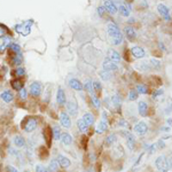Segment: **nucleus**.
<instances>
[{
	"mask_svg": "<svg viewBox=\"0 0 172 172\" xmlns=\"http://www.w3.org/2000/svg\"><path fill=\"white\" fill-rule=\"evenodd\" d=\"M99 75H100V77H101L102 80H109V79H111V77H112L111 72H110V71H106V70L100 71Z\"/></svg>",
	"mask_w": 172,
	"mask_h": 172,
	"instance_id": "obj_34",
	"label": "nucleus"
},
{
	"mask_svg": "<svg viewBox=\"0 0 172 172\" xmlns=\"http://www.w3.org/2000/svg\"><path fill=\"white\" fill-rule=\"evenodd\" d=\"M10 84H12V86H13L14 90L16 91H20L23 88V83L21 82V80H18V78L17 79H14V80H12L10 82Z\"/></svg>",
	"mask_w": 172,
	"mask_h": 172,
	"instance_id": "obj_33",
	"label": "nucleus"
},
{
	"mask_svg": "<svg viewBox=\"0 0 172 172\" xmlns=\"http://www.w3.org/2000/svg\"><path fill=\"white\" fill-rule=\"evenodd\" d=\"M107 31L110 38H120V37H123V33L120 32L119 28L115 23H108Z\"/></svg>",
	"mask_w": 172,
	"mask_h": 172,
	"instance_id": "obj_2",
	"label": "nucleus"
},
{
	"mask_svg": "<svg viewBox=\"0 0 172 172\" xmlns=\"http://www.w3.org/2000/svg\"><path fill=\"white\" fill-rule=\"evenodd\" d=\"M15 30H16V32H20V33H22L23 36H28L31 31V24L28 25V22H25V23H22V24L15 25Z\"/></svg>",
	"mask_w": 172,
	"mask_h": 172,
	"instance_id": "obj_12",
	"label": "nucleus"
},
{
	"mask_svg": "<svg viewBox=\"0 0 172 172\" xmlns=\"http://www.w3.org/2000/svg\"><path fill=\"white\" fill-rule=\"evenodd\" d=\"M103 70H106V71H116L117 69H118V65H117V63H115V62H112V61H110L109 59H106V60L103 61Z\"/></svg>",
	"mask_w": 172,
	"mask_h": 172,
	"instance_id": "obj_14",
	"label": "nucleus"
},
{
	"mask_svg": "<svg viewBox=\"0 0 172 172\" xmlns=\"http://www.w3.org/2000/svg\"><path fill=\"white\" fill-rule=\"evenodd\" d=\"M84 90L87 91V92L91 94V96H92V95H95L94 88H93V83L91 82V80H87V82L84 84Z\"/></svg>",
	"mask_w": 172,
	"mask_h": 172,
	"instance_id": "obj_28",
	"label": "nucleus"
},
{
	"mask_svg": "<svg viewBox=\"0 0 172 172\" xmlns=\"http://www.w3.org/2000/svg\"><path fill=\"white\" fill-rule=\"evenodd\" d=\"M164 94V91L163 90H156L153 93V98H157V96H161V95Z\"/></svg>",
	"mask_w": 172,
	"mask_h": 172,
	"instance_id": "obj_48",
	"label": "nucleus"
},
{
	"mask_svg": "<svg viewBox=\"0 0 172 172\" xmlns=\"http://www.w3.org/2000/svg\"><path fill=\"white\" fill-rule=\"evenodd\" d=\"M138 111L140 114V116L146 117L148 115V104L145 101H139V103H138Z\"/></svg>",
	"mask_w": 172,
	"mask_h": 172,
	"instance_id": "obj_19",
	"label": "nucleus"
},
{
	"mask_svg": "<svg viewBox=\"0 0 172 172\" xmlns=\"http://www.w3.org/2000/svg\"><path fill=\"white\" fill-rule=\"evenodd\" d=\"M139 96V93H138L135 90H131L129 92V100L130 101H135Z\"/></svg>",
	"mask_w": 172,
	"mask_h": 172,
	"instance_id": "obj_38",
	"label": "nucleus"
},
{
	"mask_svg": "<svg viewBox=\"0 0 172 172\" xmlns=\"http://www.w3.org/2000/svg\"><path fill=\"white\" fill-rule=\"evenodd\" d=\"M60 141L63 146H70L72 143V137L69 133H62L60 138Z\"/></svg>",
	"mask_w": 172,
	"mask_h": 172,
	"instance_id": "obj_21",
	"label": "nucleus"
},
{
	"mask_svg": "<svg viewBox=\"0 0 172 172\" xmlns=\"http://www.w3.org/2000/svg\"><path fill=\"white\" fill-rule=\"evenodd\" d=\"M166 123H168L170 126H172V118H168V120H166Z\"/></svg>",
	"mask_w": 172,
	"mask_h": 172,
	"instance_id": "obj_57",
	"label": "nucleus"
},
{
	"mask_svg": "<svg viewBox=\"0 0 172 172\" xmlns=\"http://www.w3.org/2000/svg\"><path fill=\"white\" fill-rule=\"evenodd\" d=\"M56 161H57V163H59V165H60L61 168H63V169H67L71 165L70 159H69L68 157H65L64 155H57Z\"/></svg>",
	"mask_w": 172,
	"mask_h": 172,
	"instance_id": "obj_17",
	"label": "nucleus"
},
{
	"mask_svg": "<svg viewBox=\"0 0 172 172\" xmlns=\"http://www.w3.org/2000/svg\"><path fill=\"white\" fill-rule=\"evenodd\" d=\"M131 53H132V55H133L135 59H142V57L146 56L145 49L142 47H140V46H133V47L131 48Z\"/></svg>",
	"mask_w": 172,
	"mask_h": 172,
	"instance_id": "obj_15",
	"label": "nucleus"
},
{
	"mask_svg": "<svg viewBox=\"0 0 172 172\" xmlns=\"http://www.w3.org/2000/svg\"><path fill=\"white\" fill-rule=\"evenodd\" d=\"M5 33H6V32H5L4 29H0V38H1V37H4Z\"/></svg>",
	"mask_w": 172,
	"mask_h": 172,
	"instance_id": "obj_56",
	"label": "nucleus"
},
{
	"mask_svg": "<svg viewBox=\"0 0 172 172\" xmlns=\"http://www.w3.org/2000/svg\"><path fill=\"white\" fill-rule=\"evenodd\" d=\"M161 130H162V131H169L170 129H169V127H162Z\"/></svg>",
	"mask_w": 172,
	"mask_h": 172,
	"instance_id": "obj_59",
	"label": "nucleus"
},
{
	"mask_svg": "<svg viewBox=\"0 0 172 172\" xmlns=\"http://www.w3.org/2000/svg\"><path fill=\"white\" fill-rule=\"evenodd\" d=\"M26 94H28V93H26V90L25 88H22V90H20L18 91V95H20V98H21V99H26Z\"/></svg>",
	"mask_w": 172,
	"mask_h": 172,
	"instance_id": "obj_47",
	"label": "nucleus"
},
{
	"mask_svg": "<svg viewBox=\"0 0 172 172\" xmlns=\"http://www.w3.org/2000/svg\"><path fill=\"white\" fill-rule=\"evenodd\" d=\"M61 130L57 127V126H54L53 129H52V135H53V139H55V140H60L61 138Z\"/></svg>",
	"mask_w": 172,
	"mask_h": 172,
	"instance_id": "obj_35",
	"label": "nucleus"
},
{
	"mask_svg": "<svg viewBox=\"0 0 172 172\" xmlns=\"http://www.w3.org/2000/svg\"><path fill=\"white\" fill-rule=\"evenodd\" d=\"M107 55H108L107 59H109V60L112 61V62H115V63H118V62L122 60V56H120L119 53L117 51H115V49H112V48H109V49H108Z\"/></svg>",
	"mask_w": 172,
	"mask_h": 172,
	"instance_id": "obj_13",
	"label": "nucleus"
},
{
	"mask_svg": "<svg viewBox=\"0 0 172 172\" xmlns=\"http://www.w3.org/2000/svg\"><path fill=\"white\" fill-rule=\"evenodd\" d=\"M118 125H119V126H129V125H127V123H126L124 119H120L119 123H118Z\"/></svg>",
	"mask_w": 172,
	"mask_h": 172,
	"instance_id": "obj_52",
	"label": "nucleus"
},
{
	"mask_svg": "<svg viewBox=\"0 0 172 172\" xmlns=\"http://www.w3.org/2000/svg\"><path fill=\"white\" fill-rule=\"evenodd\" d=\"M8 48H9V49H12L13 52H15L16 54H18V53L21 52V48H20V46H18L17 44H9Z\"/></svg>",
	"mask_w": 172,
	"mask_h": 172,
	"instance_id": "obj_43",
	"label": "nucleus"
},
{
	"mask_svg": "<svg viewBox=\"0 0 172 172\" xmlns=\"http://www.w3.org/2000/svg\"><path fill=\"white\" fill-rule=\"evenodd\" d=\"M111 102L116 108H119L120 104H122V98H120L118 94L112 95V96H111Z\"/></svg>",
	"mask_w": 172,
	"mask_h": 172,
	"instance_id": "obj_32",
	"label": "nucleus"
},
{
	"mask_svg": "<svg viewBox=\"0 0 172 172\" xmlns=\"http://www.w3.org/2000/svg\"><path fill=\"white\" fill-rule=\"evenodd\" d=\"M59 120H60L61 126L64 127V129H69V127L71 126V118H70L68 112H65V111L61 112L60 116H59Z\"/></svg>",
	"mask_w": 172,
	"mask_h": 172,
	"instance_id": "obj_7",
	"label": "nucleus"
},
{
	"mask_svg": "<svg viewBox=\"0 0 172 172\" xmlns=\"http://www.w3.org/2000/svg\"><path fill=\"white\" fill-rule=\"evenodd\" d=\"M104 145L107 147H111L115 142L117 141V135L116 134H114V133H111V134H109L107 138H106V140H104Z\"/></svg>",
	"mask_w": 172,
	"mask_h": 172,
	"instance_id": "obj_24",
	"label": "nucleus"
},
{
	"mask_svg": "<svg viewBox=\"0 0 172 172\" xmlns=\"http://www.w3.org/2000/svg\"><path fill=\"white\" fill-rule=\"evenodd\" d=\"M155 165H156V169L161 172H166L170 169L169 159L164 155H161V156H158L157 158L155 159Z\"/></svg>",
	"mask_w": 172,
	"mask_h": 172,
	"instance_id": "obj_1",
	"label": "nucleus"
},
{
	"mask_svg": "<svg viewBox=\"0 0 172 172\" xmlns=\"http://www.w3.org/2000/svg\"><path fill=\"white\" fill-rule=\"evenodd\" d=\"M123 40H124V37H120V38H110V43L114 46H119L120 44L123 43Z\"/></svg>",
	"mask_w": 172,
	"mask_h": 172,
	"instance_id": "obj_40",
	"label": "nucleus"
},
{
	"mask_svg": "<svg viewBox=\"0 0 172 172\" xmlns=\"http://www.w3.org/2000/svg\"><path fill=\"white\" fill-rule=\"evenodd\" d=\"M68 85L70 86V88H72V90H75V91H83L84 90V85H83L82 83L79 82L78 79H76V78H71V79H69Z\"/></svg>",
	"mask_w": 172,
	"mask_h": 172,
	"instance_id": "obj_18",
	"label": "nucleus"
},
{
	"mask_svg": "<svg viewBox=\"0 0 172 172\" xmlns=\"http://www.w3.org/2000/svg\"><path fill=\"white\" fill-rule=\"evenodd\" d=\"M166 172H169V171H166Z\"/></svg>",
	"mask_w": 172,
	"mask_h": 172,
	"instance_id": "obj_62",
	"label": "nucleus"
},
{
	"mask_svg": "<svg viewBox=\"0 0 172 172\" xmlns=\"http://www.w3.org/2000/svg\"><path fill=\"white\" fill-rule=\"evenodd\" d=\"M158 46H159V48H161V51H165V46H164V44L162 43V41L158 43Z\"/></svg>",
	"mask_w": 172,
	"mask_h": 172,
	"instance_id": "obj_54",
	"label": "nucleus"
},
{
	"mask_svg": "<svg viewBox=\"0 0 172 172\" xmlns=\"http://www.w3.org/2000/svg\"><path fill=\"white\" fill-rule=\"evenodd\" d=\"M169 164H170V169H172V157L169 159Z\"/></svg>",
	"mask_w": 172,
	"mask_h": 172,
	"instance_id": "obj_58",
	"label": "nucleus"
},
{
	"mask_svg": "<svg viewBox=\"0 0 172 172\" xmlns=\"http://www.w3.org/2000/svg\"><path fill=\"white\" fill-rule=\"evenodd\" d=\"M44 134H45V139H47V145L49 146L51 145V140L53 135H52V130L49 127H46L45 131H44Z\"/></svg>",
	"mask_w": 172,
	"mask_h": 172,
	"instance_id": "obj_36",
	"label": "nucleus"
},
{
	"mask_svg": "<svg viewBox=\"0 0 172 172\" xmlns=\"http://www.w3.org/2000/svg\"><path fill=\"white\" fill-rule=\"evenodd\" d=\"M156 148H157V146H156V143H154V145H151L150 147H149V154H153V153H155V150H156Z\"/></svg>",
	"mask_w": 172,
	"mask_h": 172,
	"instance_id": "obj_49",
	"label": "nucleus"
},
{
	"mask_svg": "<svg viewBox=\"0 0 172 172\" xmlns=\"http://www.w3.org/2000/svg\"><path fill=\"white\" fill-rule=\"evenodd\" d=\"M37 126H38L37 119L33 118V117H30V118H28V119L25 120V123L23 124V129H24L25 132L31 133V132H33L34 130L37 129Z\"/></svg>",
	"mask_w": 172,
	"mask_h": 172,
	"instance_id": "obj_4",
	"label": "nucleus"
},
{
	"mask_svg": "<svg viewBox=\"0 0 172 172\" xmlns=\"http://www.w3.org/2000/svg\"><path fill=\"white\" fill-rule=\"evenodd\" d=\"M126 1H129V2H131V1H133V0H126Z\"/></svg>",
	"mask_w": 172,
	"mask_h": 172,
	"instance_id": "obj_60",
	"label": "nucleus"
},
{
	"mask_svg": "<svg viewBox=\"0 0 172 172\" xmlns=\"http://www.w3.org/2000/svg\"><path fill=\"white\" fill-rule=\"evenodd\" d=\"M93 88H94V92H101L102 86H101L99 82H93Z\"/></svg>",
	"mask_w": 172,
	"mask_h": 172,
	"instance_id": "obj_44",
	"label": "nucleus"
},
{
	"mask_svg": "<svg viewBox=\"0 0 172 172\" xmlns=\"http://www.w3.org/2000/svg\"><path fill=\"white\" fill-rule=\"evenodd\" d=\"M124 33L130 41H134L135 38H137V32H135V30H134L132 26L130 25H126L124 28Z\"/></svg>",
	"mask_w": 172,
	"mask_h": 172,
	"instance_id": "obj_16",
	"label": "nucleus"
},
{
	"mask_svg": "<svg viewBox=\"0 0 172 172\" xmlns=\"http://www.w3.org/2000/svg\"><path fill=\"white\" fill-rule=\"evenodd\" d=\"M83 119L85 120L86 123H87V125L90 126V125H93L94 124V116L92 115V114H90V112H86L85 115L83 116Z\"/></svg>",
	"mask_w": 172,
	"mask_h": 172,
	"instance_id": "obj_29",
	"label": "nucleus"
},
{
	"mask_svg": "<svg viewBox=\"0 0 172 172\" xmlns=\"http://www.w3.org/2000/svg\"><path fill=\"white\" fill-rule=\"evenodd\" d=\"M156 146H158L159 148H164V147H165V143H164V141L159 140V141L157 142V145H156Z\"/></svg>",
	"mask_w": 172,
	"mask_h": 172,
	"instance_id": "obj_53",
	"label": "nucleus"
},
{
	"mask_svg": "<svg viewBox=\"0 0 172 172\" xmlns=\"http://www.w3.org/2000/svg\"><path fill=\"white\" fill-rule=\"evenodd\" d=\"M157 12L159 13V15L163 17L165 21H170L171 16H170V9L166 5L164 4H158L157 5Z\"/></svg>",
	"mask_w": 172,
	"mask_h": 172,
	"instance_id": "obj_6",
	"label": "nucleus"
},
{
	"mask_svg": "<svg viewBox=\"0 0 172 172\" xmlns=\"http://www.w3.org/2000/svg\"><path fill=\"white\" fill-rule=\"evenodd\" d=\"M7 172H18V170L14 166H7Z\"/></svg>",
	"mask_w": 172,
	"mask_h": 172,
	"instance_id": "obj_50",
	"label": "nucleus"
},
{
	"mask_svg": "<svg viewBox=\"0 0 172 172\" xmlns=\"http://www.w3.org/2000/svg\"><path fill=\"white\" fill-rule=\"evenodd\" d=\"M135 68L138 70H140V71H148L149 69H150V65H149V62H147V61H142L140 63H138L135 65Z\"/></svg>",
	"mask_w": 172,
	"mask_h": 172,
	"instance_id": "obj_26",
	"label": "nucleus"
},
{
	"mask_svg": "<svg viewBox=\"0 0 172 172\" xmlns=\"http://www.w3.org/2000/svg\"><path fill=\"white\" fill-rule=\"evenodd\" d=\"M56 102L60 106H64L67 103V96H65V91L62 87L57 88V93H56Z\"/></svg>",
	"mask_w": 172,
	"mask_h": 172,
	"instance_id": "obj_10",
	"label": "nucleus"
},
{
	"mask_svg": "<svg viewBox=\"0 0 172 172\" xmlns=\"http://www.w3.org/2000/svg\"><path fill=\"white\" fill-rule=\"evenodd\" d=\"M133 132L137 135H145L148 132V125L145 122H138L137 124L133 126Z\"/></svg>",
	"mask_w": 172,
	"mask_h": 172,
	"instance_id": "obj_5",
	"label": "nucleus"
},
{
	"mask_svg": "<svg viewBox=\"0 0 172 172\" xmlns=\"http://www.w3.org/2000/svg\"><path fill=\"white\" fill-rule=\"evenodd\" d=\"M91 100H92V103H93V106H94L95 108H100L101 102H100L99 98H98L96 95H92V96H91Z\"/></svg>",
	"mask_w": 172,
	"mask_h": 172,
	"instance_id": "obj_41",
	"label": "nucleus"
},
{
	"mask_svg": "<svg viewBox=\"0 0 172 172\" xmlns=\"http://www.w3.org/2000/svg\"><path fill=\"white\" fill-rule=\"evenodd\" d=\"M59 163H57V161H56L55 158L52 159L51 162H49V165H48V170L51 172H56L57 170H59Z\"/></svg>",
	"mask_w": 172,
	"mask_h": 172,
	"instance_id": "obj_30",
	"label": "nucleus"
},
{
	"mask_svg": "<svg viewBox=\"0 0 172 172\" xmlns=\"http://www.w3.org/2000/svg\"><path fill=\"white\" fill-rule=\"evenodd\" d=\"M41 91H43V87H41V84L39 82H33L31 83L30 85V93L32 96H39L41 94Z\"/></svg>",
	"mask_w": 172,
	"mask_h": 172,
	"instance_id": "obj_9",
	"label": "nucleus"
},
{
	"mask_svg": "<svg viewBox=\"0 0 172 172\" xmlns=\"http://www.w3.org/2000/svg\"><path fill=\"white\" fill-rule=\"evenodd\" d=\"M36 172H51V171L48 169L45 168V166H43V165L38 164V165H36Z\"/></svg>",
	"mask_w": 172,
	"mask_h": 172,
	"instance_id": "obj_45",
	"label": "nucleus"
},
{
	"mask_svg": "<svg viewBox=\"0 0 172 172\" xmlns=\"http://www.w3.org/2000/svg\"><path fill=\"white\" fill-rule=\"evenodd\" d=\"M149 65L154 69H161L162 63H161V61H159L158 59H155V57H153V59L149 60Z\"/></svg>",
	"mask_w": 172,
	"mask_h": 172,
	"instance_id": "obj_31",
	"label": "nucleus"
},
{
	"mask_svg": "<svg viewBox=\"0 0 172 172\" xmlns=\"http://www.w3.org/2000/svg\"><path fill=\"white\" fill-rule=\"evenodd\" d=\"M118 12L119 14L122 15L123 17H130V9L125 6V5H120L119 7H118Z\"/></svg>",
	"mask_w": 172,
	"mask_h": 172,
	"instance_id": "obj_27",
	"label": "nucleus"
},
{
	"mask_svg": "<svg viewBox=\"0 0 172 172\" xmlns=\"http://www.w3.org/2000/svg\"><path fill=\"white\" fill-rule=\"evenodd\" d=\"M96 10H98V15H99L100 17L104 16V12H106V9H104V7H103V6H99Z\"/></svg>",
	"mask_w": 172,
	"mask_h": 172,
	"instance_id": "obj_46",
	"label": "nucleus"
},
{
	"mask_svg": "<svg viewBox=\"0 0 172 172\" xmlns=\"http://www.w3.org/2000/svg\"><path fill=\"white\" fill-rule=\"evenodd\" d=\"M142 157H143V153H142V154H140V156H139V158H138V161L137 162H135V163H134V165H133V168H135V166H137L138 164L140 163V159L142 158Z\"/></svg>",
	"mask_w": 172,
	"mask_h": 172,
	"instance_id": "obj_51",
	"label": "nucleus"
},
{
	"mask_svg": "<svg viewBox=\"0 0 172 172\" xmlns=\"http://www.w3.org/2000/svg\"><path fill=\"white\" fill-rule=\"evenodd\" d=\"M122 135L125 137V139H126V143H127V147H129L130 150H133L135 148V145H137L135 137L129 131H122Z\"/></svg>",
	"mask_w": 172,
	"mask_h": 172,
	"instance_id": "obj_3",
	"label": "nucleus"
},
{
	"mask_svg": "<svg viewBox=\"0 0 172 172\" xmlns=\"http://www.w3.org/2000/svg\"><path fill=\"white\" fill-rule=\"evenodd\" d=\"M13 142L16 148H22V147L25 146V139L22 137V135H20V134H17V135L14 137Z\"/></svg>",
	"mask_w": 172,
	"mask_h": 172,
	"instance_id": "obj_22",
	"label": "nucleus"
},
{
	"mask_svg": "<svg viewBox=\"0 0 172 172\" xmlns=\"http://www.w3.org/2000/svg\"><path fill=\"white\" fill-rule=\"evenodd\" d=\"M134 22H135V20H134L133 17H130L129 20H127V23H129V24H133Z\"/></svg>",
	"mask_w": 172,
	"mask_h": 172,
	"instance_id": "obj_55",
	"label": "nucleus"
},
{
	"mask_svg": "<svg viewBox=\"0 0 172 172\" xmlns=\"http://www.w3.org/2000/svg\"><path fill=\"white\" fill-rule=\"evenodd\" d=\"M108 130V124L104 119L100 120V123L96 126V133H103Z\"/></svg>",
	"mask_w": 172,
	"mask_h": 172,
	"instance_id": "obj_25",
	"label": "nucleus"
},
{
	"mask_svg": "<svg viewBox=\"0 0 172 172\" xmlns=\"http://www.w3.org/2000/svg\"><path fill=\"white\" fill-rule=\"evenodd\" d=\"M103 7H104L107 13L111 14V15H115L118 12V8L116 7V5L112 0H106L104 4H103Z\"/></svg>",
	"mask_w": 172,
	"mask_h": 172,
	"instance_id": "obj_8",
	"label": "nucleus"
},
{
	"mask_svg": "<svg viewBox=\"0 0 172 172\" xmlns=\"http://www.w3.org/2000/svg\"><path fill=\"white\" fill-rule=\"evenodd\" d=\"M25 172H29V171H25Z\"/></svg>",
	"mask_w": 172,
	"mask_h": 172,
	"instance_id": "obj_61",
	"label": "nucleus"
},
{
	"mask_svg": "<svg viewBox=\"0 0 172 172\" xmlns=\"http://www.w3.org/2000/svg\"><path fill=\"white\" fill-rule=\"evenodd\" d=\"M135 91L139 94H147L148 93V88H147L146 85H138L135 87Z\"/></svg>",
	"mask_w": 172,
	"mask_h": 172,
	"instance_id": "obj_37",
	"label": "nucleus"
},
{
	"mask_svg": "<svg viewBox=\"0 0 172 172\" xmlns=\"http://www.w3.org/2000/svg\"><path fill=\"white\" fill-rule=\"evenodd\" d=\"M65 104H67V110H68L69 115H71V116H76V115L78 114L77 102H76V101H73V100H70V101H68Z\"/></svg>",
	"mask_w": 172,
	"mask_h": 172,
	"instance_id": "obj_11",
	"label": "nucleus"
},
{
	"mask_svg": "<svg viewBox=\"0 0 172 172\" xmlns=\"http://www.w3.org/2000/svg\"><path fill=\"white\" fill-rule=\"evenodd\" d=\"M77 127L82 133H85V132H87V130H88V125H87V123L83 118H80V119L77 120Z\"/></svg>",
	"mask_w": 172,
	"mask_h": 172,
	"instance_id": "obj_23",
	"label": "nucleus"
},
{
	"mask_svg": "<svg viewBox=\"0 0 172 172\" xmlns=\"http://www.w3.org/2000/svg\"><path fill=\"white\" fill-rule=\"evenodd\" d=\"M15 75H16V77H23L24 75H25V69L22 68V67H17L16 70H15Z\"/></svg>",
	"mask_w": 172,
	"mask_h": 172,
	"instance_id": "obj_39",
	"label": "nucleus"
},
{
	"mask_svg": "<svg viewBox=\"0 0 172 172\" xmlns=\"http://www.w3.org/2000/svg\"><path fill=\"white\" fill-rule=\"evenodd\" d=\"M0 98L4 100L6 103H9L14 100V94H13V92H10L9 90H7V91H4V92L0 94Z\"/></svg>",
	"mask_w": 172,
	"mask_h": 172,
	"instance_id": "obj_20",
	"label": "nucleus"
},
{
	"mask_svg": "<svg viewBox=\"0 0 172 172\" xmlns=\"http://www.w3.org/2000/svg\"><path fill=\"white\" fill-rule=\"evenodd\" d=\"M13 63H14L15 65H16V67H18V65H20V64L22 63V56H21V54H20V53L14 56Z\"/></svg>",
	"mask_w": 172,
	"mask_h": 172,
	"instance_id": "obj_42",
	"label": "nucleus"
}]
</instances>
